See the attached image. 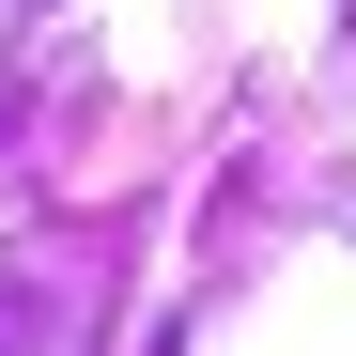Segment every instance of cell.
Instances as JSON below:
<instances>
[{"label": "cell", "mask_w": 356, "mask_h": 356, "mask_svg": "<svg viewBox=\"0 0 356 356\" xmlns=\"http://www.w3.org/2000/svg\"><path fill=\"white\" fill-rule=\"evenodd\" d=\"M0 140H16V78H0Z\"/></svg>", "instance_id": "obj_1"}]
</instances>
